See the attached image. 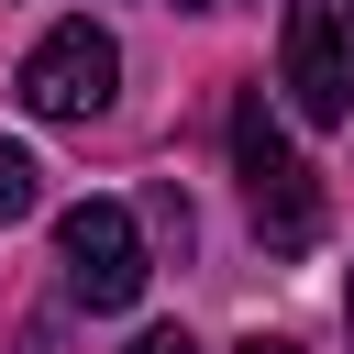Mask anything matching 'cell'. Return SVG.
I'll list each match as a JSON object with an SVG mask.
<instances>
[{"instance_id":"1","label":"cell","mask_w":354,"mask_h":354,"mask_svg":"<svg viewBox=\"0 0 354 354\" xmlns=\"http://www.w3.org/2000/svg\"><path fill=\"white\" fill-rule=\"evenodd\" d=\"M232 177H243V210H254V232L277 254L321 243V188H310V166H299V144H288V122H277L266 88L232 100Z\"/></svg>"},{"instance_id":"2","label":"cell","mask_w":354,"mask_h":354,"mask_svg":"<svg viewBox=\"0 0 354 354\" xmlns=\"http://www.w3.org/2000/svg\"><path fill=\"white\" fill-rule=\"evenodd\" d=\"M55 266H66V299L77 310H133L144 277H155V243H144V221L122 199H77L55 221Z\"/></svg>"},{"instance_id":"3","label":"cell","mask_w":354,"mask_h":354,"mask_svg":"<svg viewBox=\"0 0 354 354\" xmlns=\"http://www.w3.org/2000/svg\"><path fill=\"white\" fill-rule=\"evenodd\" d=\"M111 88H122V44H111L88 11L55 22V33L22 55V111H33V122H100Z\"/></svg>"},{"instance_id":"4","label":"cell","mask_w":354,"mask_h":354,"mask_svg":"<svg viewBox=\"0 0 354 354\" xmlns=\"http://www.w3.org/2000/svg\"><path fill=\"white\" fill-rule=\"evenodd\" d=\"M277 88L299 122H354V22L332 0H288V33H277Z\"/></svg>"},{"instance_id":"5","label":"cell","mask_w":354,"mask_h":354,"mask_svg":"<svg viewBox=\"0 0 354 354\" xmlns=\"http://www.w3.org/2000/svg\"><path fill=\"white\" fill-rule=\"evenodd\" d=\"M133 221H144V243H166V254H188V232H199V221H188V199H177V177H155Z\"/></svg>"},{"instance_id":"6","label":"cell","mask_w":354,"mask_h":354,"mask_svg":"<svg viewBox=\"0 0 354 354\" xmlns=\"http://www.w3.org/2000/svg\"><path fill=\"white\" fill-rule=\"evenodd\" d=\"M33 199H44V166H33L22 144H0V221H22Z\"/></svg>"},{"instance_id":"7","label":"cell","mask_w":354,"mask_h":354,"mask_svg":"<svg viewBox=\"0 0 354 354\" xmlns=\"http://www.w3.org/2000/svg\"><path fill=\"white\" fill-rule=\"evenodd\" d=\"M133 354H199V343H188V332H144Z\"/></svg>"},{"instance_id":"8","label":"cell","mask_w":354,"mask_h":354,"mask_svg":"<svg viewBox=\"0 0 354 354\" xmlns=\"http://www.w3.org/2000/svg\"><path fill=\"white\" fill-rule=\"evenodd\" d=\"M343 354H354V277H343Z\"/></svg>"},{"instance_id":"9","label":"cell","mask_w":354,"mask_h":354,"mask_svg":"<svg viewBox=\"0 0 354 354\" xmlns=\"http://www.w3.org/2000/svg\"><path fill=\"white\" fill-rule=\"evenodd\" d=\"M243 354H299V343H277V332H254V343H243Z\"/></svg>"},{"instance_id":"10","label":"cell","mask_w":354,"mask_h":354,"mask_svg":"<svg viewBox=\"0 0 354 354\" xmlns=\"http://www.w3.org/2000/svg\"><path fill=\"white\" fill-rule=\"evenodd\" d=\"M188 11H221V0H188Z\"/></svg>"},{"instance_id":"11","label":"cell","mask_w":354,"mask_h":354,"mask_svg":"<svg viewBox=\"0 0 354 354\" xmlns=\"http://www.w3.org/2000/svg\"><path fill=\"white\" fill-rule=\"evenodd\" d=\"M343 11H354V0H343Z\"/></svg>"}]
</instances>
